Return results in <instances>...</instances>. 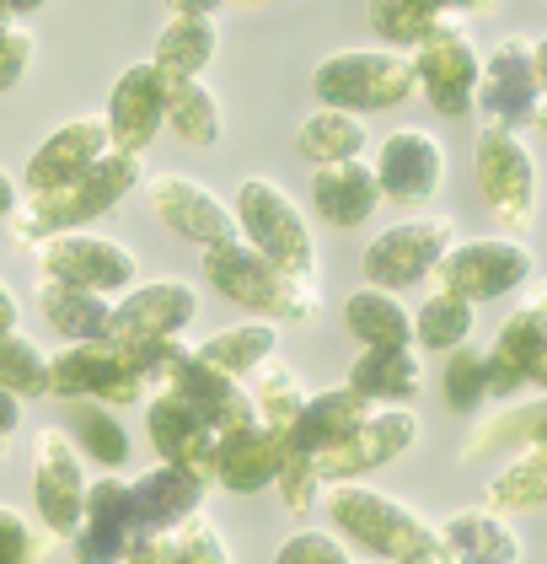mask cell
Instances as JSON below:
<instances>
[{
    "label": "cell",
    "mask_w": 547,
    "mask_h": 564,
    "mask_svg": "<svg viewBox=\"0 0 547 564\" xmlns=\"http://www.w3.org/2000/svg\"><path fill=\"white\" fill-rule=\"evenodd\" d=\"M199 355L220 366V371H231V377H258L269 360H274V349H280V334H274V317H248V323H231V328H215L210 339H199Z\"/></svg>",
    "instance_id": "obj_32"
},
{
    "label": "cell",
    "mask_w": 547,
    "mask_h": 564,
    "mask_svg": "<svg viewBox=\"0 0 547 564\" xmlns=\"http://www.w3.org/2000/svg\"><path fill=\"white\" fill-rule=\"evenodd\" d=\"M134 248H124L119 237H102V231H59L39 242V280H65V285H86V291H102V296H124L134 285Z\"/></svg>",
    "instance_id": "obj_10"
},
{
    "label": "cell",
    "mask_w": 547,
    "mask_h": 564,
    "mask_svg": "<svg viewBox=\"0 0 547 564\" xmlns=\"http://www.w3.org/2000/svg\"><path fill=\"white\" fill-rule=\"evenodd\" d=\"M532 302H537V306H547V291H537V296H532Z\"/></svg>",
    "instance_id": "obj_54"
},
{
    "label": "cell",
    "mask_w": 547,
    "mask_h": 564,
    "mask_svg": "<svg viewBox=\"0 0 547 564\" xmlns=\"http://www.w3.org/2000/svg\"><path fill=\"white\" fill-rule=\"evenodd\" d=\"M274 489H280V500H285L291 511H306V506L328 489V478H322V468H317V452H300V446H291V452H285V463H280Z\"/></svg>",
    "instance_id": "obj_45"
},
{
    "label": "cell",
    "mask_w": 547,
    "mask_h": 564,
    "mask_svg": "<svg viewBox=\"0 0 547 564\" xmlns=\"http://www.w3.org/2000/svg\"><path fill=\"white\" fill-rule=\"evenodd\" d=\"M381 194L376 162L365 156H349V162H322L311 173V210L328 220V226H360V220L376 216Z\"/></svg>",
    "instance_id": "obj_26"
},
{
    "label": "cell",
    "mask_w": 547,
    "mask_h": 564,
    "mask_svg": "<svg viewBox=\"0 0 547 564\" xmlns=\"http://www.w3.org/2000/svg\"><path fill=\"white\" fill-rule=\"evenodd\" d=\"M258 409H263V425L269 431H280V435H291V425L300 420V409H306V382L295 377L285 360H269L263 371H258Z\"/></svg>",
    "instance_id": "obj_44"
},
{
    "label": "cell",
    "mask_w": 547,
    "mask_h": 564,
    "mask_svg": "<svg viewBox=\"0 0 547 564\" xmlns=\"http://www.w3.org/2000/svg\"><path fill=\"white\" fill-rule=\"evenodd\" d=\"M414 65H419V91L424 102L446 119H467L478 108V82H483V59L467 39V28H446L435 33L429 44L414 48Z\"/></svg>",
    "instance_id": "obj_14"
},
{
    "label": "cell",
    "mask_w": 547,
    "mask_h": 564,
    "mask_svg": "<svg viewBox=\"0 0 547 564\" xmlns=\"http://www.w3.org/2000/svg\"><path fill=\"white\" fill-rule=\"evenodd\" d=\"M70 435L102 468H124L129 463V431L119 425L113 403H102V398H70Z\"/></svg>",
    "instance_id": "obj_41"
},
{
    "label": "cell",
    "mask_w": 547,
    "mask_h": 564,
    "mask_svg": "<svg viewBox=\"0 0 547 564\" xmlns=\"http://www.w3.org/2000/svg\"><path fill=\"white\" fill-rule=\"evenodd\" d=\"M532 59H537V76H543V91H547V33L532 39Z\"/></svg>",
    "instance_id": "obj_53"
},
{
    "label": "cell",
    "mask_w": 547,
    "mask_h": 564,
    "mask_svg": "<svg viewBox=\"0 0 547 564\" xmlns=\"http://www.w3.org/2000/svg\"><path fill=\"white\" fill-rule=\"evenodd\" d=\"M226 0H167V11L172 17H215Z\"/></svg>",
    "instance_id": "obj_51"
},
{
    "label": "cell",
    "mask_w": 547,
    "mask_h": 564,
    "mask_svg": "<svg viewBox=\"0 0 547 564\" xmlns=\"http://www.w3.org/2000/svg\"><path fill=\"white\" fill-rule=\"evenodd\" d=\"M285 452H291V435L269 431V425H258V431H248V435H226V441H215L210 484L231 489V495H258V489H274Z\"/></svg>",
    "instance_id": "obj_24"
},
{
    "label": "cell",
    "mask_w": 547,
    "mask_h": 564,
    "mask_svg": "<svg viewBox=\"0 0 547 564\" xmlns=\"http://www.w3.org/2000/svg\"><path fill=\"white\" fill-rule=\"evenodd\" d=\"M237 216H242V237L263 248L274 263H285L295 274H311L317 263V242H311V226L300 216L291 194L274 183V177H242L237 183Z\"/></svg>",
    "instance_id": "obj_8"
},
{
    "label": "cell",
    "mask_w": 547,
    "mask_h": 564,
    "mask_svg": "<svg viewBox=\"0 0 547 564\" xmlns=\"http://www.w3.org/2000/svg\"><path fill=\"white\" fill-rule=\"evenodd\" d=\"M242 6H274V0H242Z\"/></svg>",
    "instance_id": "obj_55"
},
{
    "label": "cell",
    "mask_w": 547,
    "mask_h": 564,
    "mask_svg": "<svg viewBox=\"0 0 547 564\" xmlns=\"http://www.w3.org/2000/svg\"><path fill=\"white\" fill-rule=\"evenodd\" d=\"M483 506H494V511H526V506H547V441L521 446L505 468L489 478Z\"/></svg>",
    "instance_id": "obj_37"
},
{
    "label": "cell",
    "mask_w": 547,
    "mask_h": 564,
    "mask_svg": "<svg viewBox=\"0 0 547 564\" xmlns=\"http://www.w3.org/2000/svg\"><path fill=\"white\" fill-rule=\"evenodd\" d=\"M472 173H478V194L494 216L526 231L537 220V156L510 124H489L478 134V151H472Z\"/></svg>",
    "instance_id": "obj_6"
},
{
    "label": "cell",
    "mask_w": 547,
    "mask_h": 564,
    "mask_svg": "<svg viewBox=\"0 0 547 564\" xmlns=\"http://www.w3.org/2000/svg\"><path fill=\"white\" fill-rule=\"evenodd\" d=\"M134 560L140 564H167V560H183V564H226L231 560V543L220 538V527L210 517H183L177 527L167 532H156V538H145L140 549H134Z\"/></svg>",
    "instance_id": "obj_33"
},
{
    "label": "cell",
    "mask_w": 547,
    "mask_h": 564,
    "mask_svg": "<svg viewBox=\"0 0 547 564\" xmlns=\"http://www.w3.org/2000/svg\"><path fill=\"white\" fill-rule=\"evenodd\" d=\"M205 280L226 302H237L253 317H274V323H311L317 317V291L311 274H295L285 263H274L263 248H253L248 237L237 242H215L205 248Z\"/></svg>",
    "instance_id": "obj_2"
},
{
    "label": "cell",
    "mask_w": 547,
    "mask_h": 564,
    "mask_svg": "<svg viewBox=\"0 0 547 564\" xmlns=\"http://www.w3.org/2000/svg\"><path fill=\"white\" fill-rule=\"evenodd\" d=\"M543 102V76L532 59V39H500L483 54V82H478V108L489 113V124H532Z\"/></svg>",
    "instance_id": "obj_18"
},
{
    "label": "cell",
    "mask_w": 547,
    "mask_h": 564,
    "mask_svg": "<svg viewBox=\"0 0 547 564\" xmlns=\"http://www.w3.org/2000/svg\"><path fill=\"white\" fill-rule=\"evenodd\" d=\"M349 388L365 392L371 403H408L424 388V366L414 345H365L349 366Z\"/></svg>",
    "instance_id": "obj_29"
},
{
    "label": "cell",
    "mask_w": 547,
    "mask_h": 564,
    "mask_svg": "<svg viewBox=\"0 0 547 564\" xmlns=\"http://www.w3.org/2000/svg\"><path fill=\"white\" fill-rule=\"evenodd\" d=\"M381 194L397 205H424L446 183V145L429 130H392L376 151Z\"/></svg>",
    "instance_id": "obj_21"
},
{
    "label": "cell",
    "mask_w": 547,
    "mask_h": 564,
    "mask_svg": "<svg viewBox=\"0 0 547 564\" xmlns=\"http://www.w3.org/2000/svg\"><path fill=\"white\" fill-rule=\"evenodd\" d=\"M22 403H28L22 392L0 388V431H6V435H11V431H17V425H22Z\"/></svg>",
    "instance_id": "obj_49"
},
{
    "label": "cell",
    "mask_w": 547,
    "mask_h": 564,
    "mask_svg": "<svg viewBox=\"0 0 547 564\" xmlns=\"http://www.w3.org/2000/svg\"><path fill=\"white\" fill-rule=\"evenodd\" d=\"M0 388L22 392L28 403L33 398H54V355H43L22 328L0 334Z\"/></svg>",
    "instance_id": "obj_42"
},
{
    "label": "cell",
    "mask_w": 547,
    "mask_h": 564,
    "mask_svg": "<svg viewBox=\"0 0 547 564\" xmlns=\"http://www.w3.org/2000/svg\"><path fill=\"white\" fill-rule=\"evenodd\" d=\"M280 564H343L349 560V543H343V532H322V527H300L291 532L285 543H280Z\"/></svg>",
    "instance_id": "obj_47"
},
{
    "label": "cell",
    "mask_w": 547,
    "mask_h": 564,
    "mask_svg": "<svg viewBox=\"0 0 547 564\" xmlns=\"http://www.w3.org/2000/svg\"><path fill=\"white\" fill-rule=\"evenodd\" d=\"M33 70V33L22 28V17H6L0 28V87H22Z\"/></svg>",
    "instance_id": "obj_48"
},
{
    "label": "cell",
    "mask_w": 547,
    "mask_h": 564,
    "mask_svg": "<svg viewBox=\"0 0 547 564\" xmlns=\"http://www.w3.org/2000/svg\"><path fill=\"white\" fill-rule=\"evenodd\" d=\"M113 306L119 296L86 291V285H65V280H39V312L43 323L65 339H108L113 334Z\"/></svg>",
    "instance_id": "obj_27"
},
{
    "label": "cell",
    "mask_w": 547,
    "mask_h": 564,
    "mask_svg": "<svg viewBox=\"0 0 547 564\" xmlns=\"http://www.w3.org/2000/svg\"><path fill=\"white\" fill-rule=\"evenodd\" d=\"M199 317V291L183 280H145L129 285L113 306V334L119 339H177Z\"/></svg>",
    "instance_id": "obj_22"
},
{
    "label": "cell",
    "mask_w": 547,
    "mask_h": 564,
    "mask_svg": "<svg viewBox=\"0 0 547 564\" xmlns=\"http://www.w3.org/2000/svg\"><path fill=\"white\" fill-rule=\"evenodd\" d=\"M440 392L457 414H478L489 398V349L457 345L446 349V371H440Z\"/></svg>",
    "instance_id": "obj_43"
},
{
    "label": "cell",
    "mask_w": 547,
    "mask_h": 564,
    "mask_svg": "<svg viewBox=\"0 0 547 564\" xmlns=\"http://www.w3.org/2000/svg\"><path fill=\"white\" fill-rule=\"evenodd\" d=\"M343 328L354 345H414V312L397 302V291L386 285H360L343 302Z\"/></svg>",
    "instance_id": "obj_31"
},
{
    "label": "cell",
    "mask_w": 547,
    "mask_h": 564,
    "mask_svg": "<svg viewBox=\"0 0 547 564\" xmlns=\"http://www.w3.org/2000/svg\"><path fill=\"white\" fill-rule=\"evenodd\" d=\"M140 506L129 478H97L86 495V521L70 538L76 560H129L140 549Z\"/></svg>",
    "instance_id": "obj_19"
},
{
    "label": "cell",
    "mask_w": 547,
    "mask_h": 564,
    "mask_svg": "<svg viewBox=\"0 0 547 564\" xmlns=\"http://www.w3.org/2000/svg\"><path fill=\"white\" fill-rule=\"evenodd\" d=\"M48 521L33 511H17V506H0V554L6 560H43L48 554Z\"/></svg>",
    "instance_id": "obj_46"
},
{
    "label": "cell",
    "mask_w": 547,
    "mask_h": 564,
    "mask_svg": "<svg viewBox=\"0 0 547 564\" xmlns=\"http://www.w3.org/2000/svg\"><path fill=\"white\" fill-rule=\"evenodd\" d=\"M365 124H360V113H349V108H317V113H306V124H300V156L311 162V167H322V162H349V156H360L365 151Z\"/></svg>",
    "instance_id": "obj_39"
},
{
    "label": "cell",
    "mask_w": 547,
    "mask_h": 564,
    "mask_svg": "<svg viewBox=\"0 0 547 564\" xmlns=\"http://www.w3.org/2000/svg\"><path fill=\"white\" fill-rule=\"evenodd\" d=\"M167 130L188 145H220V102L199 76H167Z\"/></svg>",
    "instance_id": "obj_38"
},
{
    "label": "cell",
    "mask_w": 547,
    "mask_h": 564,
    "mask_svg": "<svg viewBox=\"0 0 547 564\" xmlns=\"http://www.w3.org/2000/svg\"><path fill=\"white\" fill-rule=\"evenodd\" d=\"M102 119H108L119 151L145 156V145L167 130V70H162L156 59H134L129 70H119Z\"/></svg>",
    "instance_id": "obj_17"
},
{
    "label": "cell",
    "mask_w": 547,
    "mask_h": 564,
    "mask_svg": "<svg viewBox=\"0 0 547 564\" xmlns=\"http://www.w3.org/2000/svg\"><path fill=\"white\" fill-rule=\"evenodd\" d=\"M526 388L547 392V306L537 302L510 312L489 345V398H515Z\"/></svg>",
    "instance_id": "obj_16"
},
{
    "label": "cell",
    "mask_w": 547,
    "mask_h": 564,
    "mask_svg": "<svg viewBox=\"0 0 547 564\" xmlns=\"http://www.w3.org/2000/svg\"><path fill=\"white\" fill-rule=\"evenodd\" d=\"M376 403L365 398V392H354L349 382L343 388H322L306 398V409H300V420L291 425V446L300 452H328L338 441H349V431L371 414Z\"/></svg>",
    "instance_id": "obj_28"
},
{
    "label": "cell",
    "mask_w": 547,
    "mask_h": 564,
    "mask_svg": "<svg viewBox=\"0 0 547 564\" xmlns=\"http://www.w3.org/2000/svg\"><path fill=\"white\" fill-rule=\"evenodd\" d=\"M113 151V130L108 119H65L59 130H48L39 140V151L28 156L22 167V188L43 194V188H59V183H76L86 167H97L102 156Z\"/></svg>",
    "instance_id": "obj_20"
},
{
    "label": "cell",
    "mask_w": 547,
    "mask_h": 564,
    "mask_svg": "<svg viewBox=\"0 0 547 564\" xmlns=\"http://www.w3.org/2000/svg\"><path fill=\"white\" fill-rule=\"evenodd\" d=\"M451 248H457V220L451 216L403 220V226H386V231H376V237L365 242L360 269H365V280H371V285L408 291V285L435 280Z\"/></svg>",
    "instance_id": "obj_5"
},
{
    "label": "cell",
    "mask_w": 547,
    "mask_h": 564,
    "mask_svg": "<svg viewBox=\"0 0 547 564\" xmlns=\"http://www.w3.org/2000/svg\"><path fill=\"white\" fill-rule=\"evenodd\" d=\"M0 6H6V17H22V22H28V17H33V11H43L48 0H0Z\"/></svg>",
    "instance_id": "obj_52"
},
{
    "label": "cell",
    "mask_w": 547,
    "mask_h": 564,
    "mask_svg": "<svg viewBox=\"0 0 547 564\" xmlns=\"http://www.w3.org/2000/svg\"><path fill=\"white\" fill-rule=\"evenodd\" d=\"M526 280H532V253L510 237H467L446 253L440 274H435V285L462 291L467 302H500L510 291H521Z\"/></svg>",
    "instance_id": "obj_12"
},
{
    "label": "cell",
    "mask_w": 547,
    "mask_h": 564,
    "mask_svg": "<svg viewBox=\"0 0 547 564\" xmlns=\"http://www.w3.org/2000/svg\"><path fill=\"white\" fill-rule=\"evenodd\" d=\"M86 495H91V478H86V452L81 441L65 431H48L43 425L33 441V511L48 521L54 538H76L86 521Z\"/></svg>",
    "instance_id": "obj_9"
},
{
    "label": "cell",
    "mask_w": 547,
    "mask_h": 564,
    "mask_svg": "<svg viewBox=\"0 0 547 564\" xmlns=\"http://www.w3.org/2000/svg\"><path fill=\"white\" fill-rule=\"evenodd\" d=\"M162 388H177L205 420L215 425V435L226 441V435H248L263 425V409H258V392L242 388V377H231V371H220L210 366L205 355L194 345L177 349V360L167 366V377H162Z\"/></svg>",
    "instance_id": "obj_11"
},
{
    "label": "cell",
    "mask_w": 547,
    "mask_h": 564,
    "mask_svg": "<svg viewBox=\"0 0 547 564\" xmlns=\"http://www.w3.org/2000/svg\"><path fill=\"white\" fill-rule=\"evenodd\" d=\"M151 210L162 216L167 231L188 237V242H199V248L237 242V237H242L237 205H226L220 194H210L199 177H188V173H156L151 177Z\"/></svg>",
    "instance_id": "obj_15"
},
{
    "label": "cell",
    "mask_w": 547,
    "mask_h": 564,
    "mask_svg": "<svg viewBox=\"0 0 547 564\" xmlns=\"http://www.w3.org/2000/svg\"><path fill=\"white\" fill-rule=\"evenodd\" d=\"M220 48V28L215 17H167V28L156 33L151 59L167 70V76H205V65Z\"/></svg>",
    "instance_id": "obj_35"
},
{
    "label": "cell",
    "mask_w": 547,
    "mask_h": 564,
    "mask_svg": "<svg viewBox=\"0 0 547 564\" xmlns=\"http://www.w3.org/2000/svg\"><path fill=\"white\" fill-rule=\"evenodd\" d=\"M311 91L328 108L381 113L419 91V65L414 48H338L311 65Z\"/></svg>",
    "instance_id": "obj_4"
},
{
    "label": "cell",
    "mask_w": 547,
    "mask_h": 564,
    "mask_svg": "<svg viewBox=\"0 0 547 564\" xmlns=\"http://www.w3.org/2000/svg\"><path fill=\"white\" fill-rule=\"evenodd\" d=\"M440 532H446V543H451V554H457V560L515 564L521 554H526L521 532H515L494 506H467V511H451V517L440 521Z\"/></svg>",
    "instance_id": "obj_30"
},
{
    "label": "cell",
    "mask_w": 547,
    "mask_h": 564,
    "mask_svg": "<svg viewBox=\"0 0 547 564\" xmlns=\"http://www.w3.org/2000/svg\"><path fill=\"white\" fill-rule=\"evenodd\" d=\"M145 431H151V446L156 457L167 463H183V468H199L210 478V457H215V425L183 398L177 388H156L145 398Z\"/></svg>",
    "instance_id": "obj_23"
},
{
    "label": "cell",
    "mask_w": 547,
    "mask_h": 564,
    "mask_svg": "<svg viewBox=\"0 0 547 564\" xmlns=\"http://www.w3.org/2000/svg\"><path fill=\"white\" fill-rule=\"evenodd\" d=\"M414 441H419V414H414L408 403H376V409L349 431V441L317 452V468H322L328 484H333V478L376 474V468H386L392 457H403Z\"/></svg>",
    "instance_id": "obj_13"
},
{
    "label": "cell",
    "mask_w": 547,
    "mask_h": 564,
    "mask_svg": "<svg viewBox=\"0 0 547 564\" xmlns=\"http://www.w3.org/2000/svg\"><path fill=\"white\" fill-rule=\"evenodd\" d=\"M365 22H371V33H376L386 48H419V44H429L435 33H446V28H467L457 17L435 11L429 0H371V6H365Z\"/></svg>",
    "instance_id": "obj_34"
},
{
    "label": "cell",
    "mask_w": 547,
    "mask_h": 564,
    "mask_svg": "<svg viewBox=\"0 0 547 564\" xmlns=\"http://www.w3.org/2000/svg\"><path fill=\"white\" fill-rule=\"evenodd\" d=\"M205 489H210V478L199 474V468H183V463H156L151 474L134 478V506H140V532L145 538H156V532H167L177 527L183 517H194L199 506H205ZM140 538V543H145ZM134 560V554H129Z\"/></svg>",
    "instance_id": "obj_25"
},
{
    "label": "cell",
    "mask_w": 547,
    "mask_h": 564,
    "mask_svg": "<svg viewBox=\"0 0 547 564\" xmlns=\"http://www.w3.org/2000/svg\"><path fill=\"white\" fill-rule=\"evenodd\" d=\"M532 441H547V392L526 398V403H510V409H494L478 431L467 435L462 457H489V452H505V446H532Z\"/></svg>",
    "instance_id": "obj_36"
},
{
    "label": "cell",
    "mask_w": 547,
    "mask_h": 564,
    "mask_svg": "<svg viewBox=\"0 0 547 564\" xmlns=\"http://www.w3.org/2000/svg\"><path fill=\"white\" fill-rule=\"evenodd\" d=\"M54 398H102L113 409L151 398V377L129 360L124 339H70L54 355Z\"/></svg>",
    "instance_id": "obj_7"
},
{
    "label": "cell",
    "mask_w": 547,
    "mask_h": 564,
    "mask_svg": "<svg viewBox=\"0 0 547 564\" xmlns=\"http://www.w3.org/2000/svg\"><path fill=\"white\" fill-rule=\"evenodd\" d=\"M134 183H140V156L113 145V151H108L97 167H86L76 183H59V188L28 194L22 210L11 216V237L39 248V242L59 237V231H76V226H86V220L108 216L124 194H134Z\"/></svg>",
    "instance_id": "obj_3"
},
{
    "label": "cell",
    "mask_w": 547,
    "mask_h": 564,
    "mask_svg": "<svg viewBox=\"0 0 547 564\" xmlns=\"http://www.w3.org/2000/svg\"><path fill=\"white\" fill-rule=\"evenodd\" d=\"M11 328H22V306H17L11 285H0V334H11Z\"/></svg>",
    "instance_id": "obj_50"
},
{
    "label": "cell",
    "mask_w": 547,
    "mask_h": 564,
    "mask_svg": "<svg viewBox=\"0 0 547 564\" xmlns=\"http://www.w3.org/2000/svg\"><path fill=\"white\" fill-rule=\"evenodd\" d=\"M472 323H478V306L467 302L462 291L451 285H435L414 312V345L424 349H457L472 339Z\"/></svg>",
    "instance_id": "obj_40"
},
{
    "label": "cell",
    "mask_w": 547,
    "mask_h": 564,
    "mask_svg": "<svg viewBox=\"0 0 547 564\" xmlns=\"http://www.w3.org/2000/svg\"><path fill=\"white\" fill-rule=\"evenodd\" d=\"M322 506H328V521L349 543L371 549L376 560H408V564H424V560H457L446 532L435 521H424L408 500L386 495V489H371L360 478H333L322 489Z\"/></svg>",
    "instance_id": "obj_1"
}]
</instances>
